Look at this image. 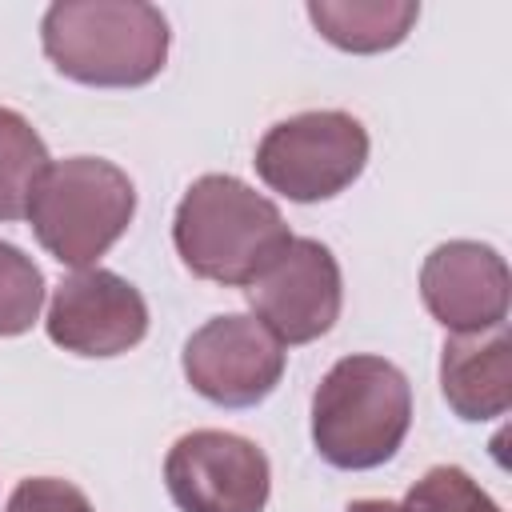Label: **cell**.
<instances>
[{
    "instance_id": "3957f363",
    "label": "cell",
    "mask_w": 512,
    "mask_h": 512,
    "mask_svg": "<svg viewBox=\"0 0 512 512\" xmlns=\"http://www.w3.org/2000/svg\"><path fill=\"white\" fill-rule=\"evenodd\" d=\"M408 424V376L384 356H344L312 392V444L332 468H380L404 444Z\"/></svg>"
},
{
    "instance_id": "7c38bea8",
    "label": "cell",
    "mask_w": 512,
    "mask_h": 512,
    "mask_svg": "<svg viewBox=\"0 0 512 512\" xmlns=\"http://www.w3.org/2000/svg\"><path fill=\"white\" fill-rule=\"evenodd\" d=\"M420 16L416 0H312L308 20L316 32L344 52H384L396 48Z\"/></svg>"
},
{
    "instance_id": "6da1fadb",
    "label": "cell",
    "mask_w": 512,
    "mask_h": 512,
    "mask_svg": "<svg viewBox=\"0 0 512 512\" xmlns=\"http://www.w3.org/2000/svg\"><path fill=\"white\" fill-rule=\"evenodd\" d=\"M52 68L88 88H140L168 60V20L144 0H60L40 20Z\"/></svg>"
},
{
    "instance_id": "9c48e42d",
    "label": "cell",
    "mask_w": 512,
    "mask_h": 512,
    "mask_svg": "<svg viewBox=\"0 0 512 512\" xmlns=\"http://www.w3.org/2000/svg\"><path fill=\"white\" fill-rule=\"evenodd\" d=\"M48 340L76 356H120L148 332L144 296L108 268H80L52 292Z\"/></svg>"
},
{
    "instance_id": "e0dca14e",
    "label": "cell",
    "mask_w": 512,
    "mask_h": 512,
    "mask_svg": "<svg viewBox=\"0 0 512 512\" xmlns=\"http://www.w3.org/2000/svg\"><path fill=\"white\" fill-rule=\"evenodd\" d=\"M348 512H412V508L396 504V500H352Z\"/></svg>"
},
{
    "instance_id": "9a60e30c",
    "label": "cell",
    "mask_w": 512,
    "mask_h": 512,
    "mask_svg": "<svg viewBox=\"0 0 512 512\" xmlns=\"http://www.w3.org/2000/svg\"><path fill=\"white\" fill-rule=\"evenodd\" d=\"M412 512H500V504L456 464L428 468L404 496Z\"/></svg>"
},
{
    "instance_id": "8fae6325",
    "label": "cell",
    "mask_w": 512,
    "mask_h": 512,
    "mask_svg": "<svg viewBox=\"0 0 512 512\" xmlns=\"http://www.w3.org/2000/svg\"><path fill=\"white\" fill-rule=\"evenodd\" d=\"M440 392L460 420H496L512 404L508 328L448 336L440 352Z\"/></svg>"
},
{
    "instance_id": "8992f818",
    "label": "cell",
    "mask_w": 512,
    "mask_h": 512,
    "mask_svg": "<svg viewBox=\"0 0 512 512\" xmlns=\"http://www.w3.org/2000/svg\"><path fill=\"white\" fill-rule=\"evenodd\" d=\"M164 484L180 512H264L272 468L252 440L196 428L168 448Z\"/></svg>"
},
{
    "instance_id": "5bb4252c",
    "label": "cell",
    "mask_w": 512,
    "mask_h": 512,
    "mask_svg": "<svg viewBox=\"0 0 512 512\" xmlns=\"http://www.w3.org/2000/svg\"><path fill=\"white\" fill-rule=\"evenodd\" d=\"M44 272L16 244L0 240V336H20L40 320Z\"/></svg>"
},
{
    "instance_id": "277c9868",
    "label": "cell",
    "mask_w": 512,
    "mask_h": 512,
    "mask_svg": "<svg viewBox=\"0 0 512 512\" xmlns=\"http://www.w3.org/2000/svg\"><path fill=\"white\" fill-rule=\"evenodd\" d=\"M136 188L124 168L100 156H68L44 168L28 220L44 252L68 268H92L132 224Z\"/></svg>"
},
{
    "instance_id": "2e32d148",
    "label": "cell",
    "mask_w": 512,
    "mask_h": 512,
    "mask_svg": "<svg viewBox=\"0 0 512 512\" xmlns=\"http://www.w3.org/2000/svg\"><path fill=\"white\" fill-rule=\"evenodd\" d=\"M4 512H92L88 496L56 476H28L16 484V492L8 496Z\"/></svg>"
},
{
    "instance_id": "5b68a950",
    "label": "cell",
    "mask_w": 512,
    "mask_h": 512,
    "mask_svg": "<svg viewBox=\"0 0 512 512\" xmlns=\"http://www.w3.org/2000/svg\"><path fill=\"white\" fill-rule=\"evenodd\" d=\"M364 164H368V132L356 116L336 108L288 116L272 124L256 144L260 180L296 204L340 196L364 172Z\"/></svg>"
},
{
    "instance_id": "4fadbf2b",
    "label": "cell",
    "mask_w": 512,
    "mask_h": 512,
    "mask_svg": "<svg viewBox=\"0 0 512 512\" xmlns=\"http://www.w3.org/2000/svg\"><path fill=\"white\" fill-rule=\"evenodd\" d=\"M48 164L52 156L36 136V128L20 112L0 108V220L28 216L32 188Z\"/></svg>"
},
{
    "instance_id": "52a82bcc",
    "label": "cell",
    "mask_w": 512,
    "mask_h": 512,
    "mask_svg": "<svg viewBox=\"0 0 512 512\" xmlns=\"http://www.w3.org/2000/svg\"><path fill=\"white\" fill-rule=\"evenodd\" d=\"M248 304L280 344L320 340L340 320V264L320 240L292 236L248 284Z\"/></svg>"
},
{
    "instance_id": "ba28073f",
    "label": "cell",
    "mask_w": 512,
    "mask_h": 512,
    "mask_svg": "<svg viewBox=\"0 0 512 512\" xmlns=\"http://www.w3.org/2000/svg\"><path fill=\"white\" fill-rule=\"evenodd\" d=\"M184 376L220 408H252L276 392L284 376V344L256 316H212L184 344Z\"/></svg>"
},
{
    "instance_id": "7a4b0ae2",
    "label": "cell",
    "mask_w": 512,
    "mask_h": 512,
    "mask_svg": "<svg viewBox=\"0 0 512 512\" xmlns=\"http://www.w3.org/2000/svg\"><path fill=\"white\" fill-rule=\"evenodd\" d=\"M288 240L280 208L224 172L192 180L172 220V244L184 268L228 288H248Z\"/></svg>"
},
{
    "instance_id": "30bf717a",
    "label": "cell",
    "mask_w": 512,
    "mask_h": 512,
    "mask_svg": "<svg viewBox=\"0 0 512 512\" xmlns=\"http://www.w3.org/2000/svg\"><path fill=\"white\" fill-rule=\"evenodd\" d=\"M420 296L452 336L500 328L508 320V264L480 240L436 244L420 268Z\"/></svg>"
}]
</instances>
